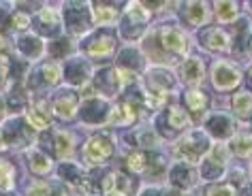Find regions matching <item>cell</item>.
<instances>
[{
	"mask_svg": "<svg viewBox=\"0 0 252 196\" xmlns=\"http://www.w3.org/2000/svg\"><path fill=\"white\" fill-rule=\"evenodd\" d=\"M30 168L39 175H47L49 170H52V158H49L45 151L36 149L30 154Z\"/></svg>",
	"mask_w": 252,
	"mask_h": 196,
	"instance_id": "cell-26",
	"label": "cell"
},
{
	"mask_svg": "<svg viewBox=\"0 0 252 196\" xmlns=\"http://www.w3.org/2000/svg\"><path fill=\"white\" fill-rule=\"evenodd\" d=\"M32 132L34 128L30 126L26 119L22 117H13V119H7L2 126H0V139H2V143L7 145H28V141L32 139Z\"/></svg>",
	"mask_w": 252,
	"mask_h": 196,
	"instance_id": "cell-1",
	"label": "cell"
},
{
	"mask_svg": "<svg viewBox=\"0 0 252 196\" xmlns=\"http://www.w3.org/2000/svg\"><path fill=\"white\" fill-rule=\"evenodd\" d=\"M141 196H162L158 190H152V188H148V190H143V194Z\"/></svg>",
	"mask_w": 252,
	"mask_h": 196,
	"instance_id": "cell-43",
	"label": "cell"
},
{
	"mask_svg": "<svg viewBox=\"0 0 252 196\" xmlns=\"http://www.w3.org/2000/svg\"><path fill=\"white\" fill-rule=\"evenodd\" d=\"M141 54L137 49H122L118 56V64L120 68H126L128 73H135L137 68H141Z\"/></svg>",
	"mask_w": 252,
	"mask_h": 196,
	"instance_id": "cell-24",
	"label": "cell"
},
{
	"mask_svg": "<svg viewBox=\"0 0 252 196\" xmlns=\"http://www.w3.org/2000/svg\"><path fill=\"white\" fill-rule=\"evenodd\" d=\"M30 124H32V128H47L49 124V117H52V105H45V103H36L32 107V111H30Z\"/></svg>",
	"mask_w": 252,
	"mask_h": 196,
	"instance_id": "cell-23",
	"label": "cell"
},
{
	"mask_svg": "<svg viewBox=\"0 0 252 196\" xmlns=\"http://www.w3.org/2000/svg\"><path fill=\"white\" fill-rule=\"evenodd\" d=\"M64 22L71 32H84L90 26V11L84 2H66L64 4Z\"/></svg>",
	"mask_w": 252,
	"mask_h": 196,
	"instance_id": "cell-5",
	"label": "cell"
},
{
	"mask_svg": "<svg viewBox=\"0 0 252 196\" xmlns=\"http://www.w3.org/2000/svg\"><path fill=\"white\" fill-rule=\"evenodd\" d=\"M250 84H252V77H250Z\"/></svg>",
	"mask_w": 252,
	"mask_h": 196,
	"instance_id": "cell-48",
	"label": "cell"
},
{
	"mask_svg": "<svg viewBox=\"0 0 252 196\" xmlns=\"http://www.w3.org/2000/svg\"><path fill=\"white\" fill-rule=\"evenodd\" d=\"M0 196H15V194H9V192H0Z\"/></svg>",
	"mask_w": 252,
	"mask_h": 196,
	"instance_id": "cell-46",
	"label": "cell"
},
{
	"mask_svg": "<svg viewBox=\"0 0 252 196\" xmlns=\"http://www.w3.org/2000/svg\"><path fill=\"white\" fill-rule=\"evenodd\" d=\"M169 179L178 190H188L194 183V170L186 162H178L169 173Z\"/></svg>",
	"mask_w": 252,
	"mask_h": 196,
	"instance_id": "cell-15",
	"label": "cell"
},
{
	"mask_svg": "<svg viewBox=\"0 0 252 196\" xmlns=\"http://www.w3.org/2000/svg\"><path fill=\"white\" fill-rule=\"evenodd\" d=\"M17 49H20L22 56L26 58H39L41 52H43V43L36 39V36H20L17 39Z\"/></svg>",
	"mask_w": 252,
	"mask_h": 196,
	"instance_id": "cell-21",
	"label": "cell"
},
{
	"mask_svg": "<svg viewBox=\"0 0 252 196\" xmlns=\"http://www.w3.org/2000/svg\"><path fill=\"white\" fill-rule=\"evenodd\" d=\"M94 15H96L98 24H113L118 20V9H116V4L94 2Z\"/></svg>",
	"mask_w": 252,
	"mask_h": 196,
	"instance_id": "cell-28",
	"label": "cell"
},
{
	"mask_svg": "<svg viewBox=\"0 0 252 196\" xmlns=\"http://www.w3.org/2000/svg\"><path fill=\"white\" fill-rule=\"evenodd\" d=\"M36 30H39L41 34H56L58 32V17H56V13L52 9H41V13L36 15Z\"/></svg>",
	"mask_w": 252,
	"mask_h": 196,
	"instance_id": "cell-19",
	"label": "cell"
},
{
	"mask_svg": "<svg viewBox=\"0 0 252 196\" xmlns=\"http://www.w3.org/2000/svg\"><path fill=\"white\" fill-rule=\"evenodd\" d=\"M94 85H96L100 92H105L107 96H113L120 85V75H116L113 68H103V71H98L96 77H94Z\"/></svg>",
	"mask_w": 252,
	"mask_h": 196,
	"instance_id": "cell-16",
	"label": "cell"
},
{
	"mask_svg": "<svg viewBox=\"0 0 252 196\" xmlns=\"http://www.w3.org/2000/svg\"><path fill=\"white\" fill-rule=\"evenodd\" d=\"M113 156V143L109 137L96 135L84 145V158L92 164H100Z\"/></svg>",
	"mask_w": 252,
	"mask_h": 196,
	"instance_id": "cell-4",
	"label": "cell"
},
{
	"mask_svg": "<svg viewBox=\"0 0 252 196\" xmlns=\"http://www.w3.org/2000/svg\"><path fill=\"white\" fill-rule=\"evenodd\" d=\"M54 151L58 158H71L73 154V139L66 135V132H58L54 141Z\"/></svg>",
	"mask_w": 252,
	"mask_h": 196,
	"instance_id": "cell-29",
	"label": "cell"
},
{
	"mask_svg": "<svg viewBox=\"0 0 252 196\" xmlns=\"http://www.w3.org/2000/svg\"><path fill=\"white\" fill-rule=\"evenodd\" d=\"M224 164H226V149L222 145H216V147L210 151V156L203 160V167H201L203 179L214 181V179H218V177H222Z\"/></svg>",
	"mask_w": 252,
	"mask_h": 196,
	"instance_id": "cell-6",
	"label": "cell"
},
{
	"mask_svg": "<svg viewBox=\"0 0 252 196\" xmlns=\"http://www.w3.org/2000/svg\"><path fill=\"white\" fill-rule=\"evenodd\" d=\"M7 107H11V109H17V107H24L26 105V94H24L22 90H13L9 94L7 103H4Z\"/></svg>",
	"mask_w": 252,
	"mask_h": 196,
	"instance_id": "cell-37",
	"label": "cell"
},
{
	"mask_svg": "<svg viewBox=\"0 0 252 196\" xmlns=\"http://www.w3.org/2000/svg\"><path fill=\"white\" fill-rule=\"evenodd\" d=\"M58 81V68L54 64H41L36 71L30 75L28 85L30 87H49Z\"/></svg>",
	"mask_w": 252,
	"mask_h": 196,
	"instance_id": "cell-13",
	"label": "cell"
},
{
	"mask_svg": "<svg viewBox=\"0 0 252 196\" xmlns=\"http://www.w3.org/2000/svg\"><path fill=\"white\" fill-rule=\"evenodd\" d=\"M109 105L105 103V100L100 98H88L84 107H81V119H84L86 124H100L105 122L107 117H109Z\"/></svg>",
	"mask_w": 252,
	"mask_h": 196,
	"instance_id": "cell-8",
	"label": "cell"
},
{
	"mask_svg": "<svg viewBox=\"0 0 252 196\" xmlns=\"http://www.w3.org/2000/svg\"><path fill=\"white\" fill-rule=\"evenodd\" d=\"M160 45L165 52H171V54H186L188 49L184 34L178 28H171V26L160 28Z\"/></svg>",
	"mask_w": 252,
	"mask_h": 196,
	"instance_id": "cell-10",
	"label": "cell"
},
{
	"mask_svg": "<svg viewBox=\"0 0 252 196\" xmlns=\"http://www.w3.org/2000/svg\"><path fill=\"white\" fill-rule=\"evenodd\" d=\"M88 75H90V66H88L86 58H73L68 60V64L64 66V77L68 84H84V81L88 79Z\"/></svg>",
	"mask_w": 252,
	"mask_h": 196,
	"instance_id": "cell-12",
	"label": "cell"
},
{
	"mask_svg": "<svg viewBox=\"0 0 252 196\" xmlns=\"http://www.w3.org/2000/svg\"><path fill=\"white\" fill-rule=\"evenodd\" d=\"M28 26V15L26 13H15V17H13V28H17V30H22V28H26Z\"/></svg>",
	"mask_w": 252,
	"mask_h": 196,
	"instance_id": "cell-40",
	"label": "cell"
},
{
	"mask_svg": "<svg viewBox=\"0 0 252 196\" xmlns=\"http://www.w3.org/2000/svg\"><path fill=\"white\" fill-rule=\"evenodd\" d=\"M207 196H235V194H233L231 186H216V188L210 190V194Z\"/></svg>",
	"mask_w": 252,
	"mask_h": 196,
	"instance_id": "cell-39",
	"label": "cell"
},
{
	"mask_svg": "<svg viewBox=\"0 0 252 196\" xmlns=\"http://www.w3.org/2000/svg\"><path fill=\"white\" fill-rule=\"evenodd\" d=\"M184 20L190 24V26H201V24L207 22V7H205L203 2H190V4H186Z\"/></svg>",
	"mask_w": 252,
	"mask_h": 196,
	"instance_id": "cell-22",
	"label": "cell"
},
{
	"mask_svg": "<svg viewBox=\"0 0 252 196\" xmlns=\"http://www.w3.org/2000/svg\"><path fill=\"white\" fill-rule=\"evenodd\" d=\"M207 149H210V141H207L205 132L194 130L186 139H182V143L178 145V156L188 162H194V160H199Z\"/></svg>",
	"mask_w": 252,
	"mask_h": 196,
	"instance_id": "cell-2",
	"label": "cell"
},
{
	"mask_svg": "<svg viewBox=\"0 0 252 196\" xmlns=\"http://www.w3.org/2000/svg\"><path fill=\"white\" fill-rule=\"evenodd\" d=\"M143 28H146V13H143L141 4H133L124 17L120 32H122L124 39H137L143 32Z\"/></svg>",
	"mask_w": 252,
	"mask_h": 196,
	"instance_id": "cell-7",
	"label": "cell"
},
{
	"mask_svg": "<svg viewBox=\"0 0 252 196\" xmlns=\"http://www.w3.org/2000/svg\"><path fill=\"white\" fill-rule=\"evenodd\" d=\"M13 183V167L7 160H0V188H9Z\"/></svg>",
	"mask_w": 252,
	"mask_h": 196,
	"instance_id": "cell-36",
	"label": "cell"
},
{
	"mask_svg": "<svg viewBox=\"0 0 252 196\" xmlns=\"http://www.w3.org/2000/svg\"><path fill=\"white\" fill-rule=\"evenodd\" d=\"M216 13L220 22H235L239 15V9L235 2H220L216 4Z\"/></svg>",
	"mask_w": 252,
	"mask_h": 196,
	"instance_id": "cell-32",
	"label": "cell"
},
{
	"mask_svg": "<svg viewBox=\"0 0 252 196\" xmlns=\"http://www.w3.org/2000/svg\"><path fill=\"white\" fill-rule=\"evenodd\" d=\"M137 141L143 143V145H146V147H154V145L158 143V139H156L154 130H141L139 135H137Z\"/></svg>",
	"mask_w": 252,
	"mask_h": 196,
	"instance_id": "cell-38",
	"label": "cell"
},
{
	"mask_svg": "<svg viewBox=\"0 0 252 196\" xmlns=\"http://www.w3.org/2000/svg\"><path fill=\"white\" fill-rule=\"evenodd\" d=\"M7 73H9V60L4 58V56H0V85L7 79Z\"/></svg>",
	"mask_w": 252,
	"mask_h": 196,
	"instance_id": "cell-41",
	"label": "cell"
},
{
	"mask_svg": "<svg viewBox=\"0 0 252 196\" xmlns=\"http://www.w3.org/2000/svg\"><path fill=\"white\" fill-rule=\"evenodd\" d=\"M4 109H7V105H4L2 100H0V119H2V115H4Z\"/></svg>",
	"mask_w": 252,
	"mask_h": 196,
	"instance_id": "cell-45",
	"label": "cell"
},
{
	"mask_svg": "<svg viewBox=\"0 0 252 196\" xmlns=\"http://www.w3.org/2000/svg\"><path fill=\"white\" fill-rule=\"evenodd\" d=\"M233 151L242 158L252 156V137L250 135H239L235 141H233Z\"/></svg>",
	"mask_w": 252,
	"mask_h": 196,
	"instance_id": "cell-33",
	"label": "cell"
},
{
	"mask_svg": "<svg viewBox=\"0 0 252 196\" xmlns=\"http://www.w3.org/2000/svg\"><path fill=\"white\" fill-rule=\"evenodd\" d=\"M184 100H186V105H188V109H190L192 113H201L207 107V96L203 92H199V90H190V92H186L184 94Z\"/></svg>",
	"mask_w": 252,
	"mask_h": 196,
	"instance_id": "cell-30",
	"label": "cell"
},
{
	"mask_svg": "<svg viewBox=\"0 0 252 196\" xmlns=\"http://www.w3.org/2000/svg\"><path fill=\"white\" fill-rule=\"evenodd\" d=\"M0 145H2V139H0Z\"/></svg>",
	"mask_w": 252,
	"mask_h": 196,
	"instance_id": "cell-47",
	"label": "cell"
},
{
	"mask_svg": "<svg viewBox=\"0 0 252 196\" xmlns=\"http://www.w3.org/2000/svg\"><path fill=\"white\" fill-rule=\"evenodd\" d=\"M4 24H7V9L0 7V28H2Z\"/></svg>",
	"mask_w": 252,
	"mask_h": 196,
	"instance_id": "cell-42",
	"label": "cell"
},
{
	"mask_svg": "<svg viewBox=\"0 0 252 196\" xmlns=\"http://www.w3.org/2000/svg\"><path fill=\"white\" fill-rule=\"evenodd\" d=\"M205 128L212 132L214 137L218 139H226L233 132V122L226 115H222V113H218V115H212L210 119H207Z\"/></svg>",
	"mask_w": 252,
	"mask_h": 196,
	"instance_id": "cell-17",
	"label": "cell"
},
{
	"mask_svg": "<svg viewBox=\"0 0 252 196\" xmlns=\"http://www.w3.org/2000/svg\"><path fill=\"white\" fill-rule=\"evenodd\" d=\"M233 107H235V113L239 117L250 119L252 117V94H248V92L235 94V98H233Z\"/></svg>",
	"mask_w": 252,
	"mask_h": 196,
	"instance_id": "cell-27",
	"label": "cell"
},
{
	"mask_svg": "<svg viewBox=\"0 0 252 196\" xmlns=\"http://www.w3.org/2000/svg\"><path fill=\"white\" fill-rule=\"evenodd\" d=\"M242 196H252V186H246L242 190Z\"/></svg>",
	"mask_w": 252,
	"mask_h": 196,
	"instance_id": "cell-44",
	"label": "cell"
},
{
	"mask_svg": "<svg viewBox=\"0 0 252 196\" xmlns=\"http://www.w3.org/2000/svg\"><path fill=\"white\" fill-rule=\"evenodd\" d=\"M75 109H77V96L71 90H62L58 96L54 98L52 111L58 115L60 119H71L75 115Z\"/></svg>",
	"mask_w": 252,
	"mask_h": 196,
	"instance_id": "cell-11",
	"label": "cell"
},
{
	"mask_svg": "<svg viewBox=\"0 0 252 196\" xmlns=\"http://www.w3.org/2000/svg\"><path fill=\"white\" fill-rule=\"evenodd\" d=\"M203 73H205V66L199 58H188V62L184 64V79L188 84H199L203 79Z\"/></svg>",
	"mask_w": 252,
	"mask_h": 196,
	"instance_id": "cell-25",
	"label": "cell"
},
{
	"mask_svg": "<svg viewBox=\"0 0 252 196\" xmlns=\"http://www.w3.org/2000/svg\"><path fill=\"white\" fill-rule=\"evenodd\" d=\"M239 79H242V75L229 62H220L214 68V85L218 90H231V87H235L239 84Z\"/></svg>",
	"mask_w": 252,
	"mask_h": 196,
	"instance_id": "cell-9",
	"label": "cell"
},
{
	"mask_svg": "<svg viewBox=\"0 0 252 196\" xmlns=\"http://www.w3.org/2000/svg\"><path fill=\"white\" fill-rule=\"evenodd\" d=\"M68 52H71V41L68 39H56L52 41V45H49V54H52V58H66Z\"/></svg>",
	"mask_w": 252,
	"mask_h": 196,
	"instance_id": "cell-34",
	"label": "cell"
},
{
	"mask_svg": "<svg viewBox=\"0 0 252 196\" xmlns=\"http://www.w3.org/2000/svg\"><path fill=\"white\" fill-rule=\"evenodd\" d=\"M150 85H152V90H150V92L167 94V92L173 87V77H171V73L165 71V68H156V71L150 73Z\"/></svg>",
	"mask_w": 252,
	"mask_h": 196,
	"instance_id": "cell-20",
	"label": "cell"
},
{
	"mask_svg": "<svg viewBox=\"0 0 252 196\" xmlns=\"http://www.w3.org/2000/svg\"><path fill=\"white\" fill-rule=\"evenodd\" d=\"M128 168L130 170H143V168H148V154H141V151H135V154H130L128 158Z\"/></svg>",
	"mask_w": 252,
	"mask_h": 196,
	"instance_id": "cell-35",
	"label": "cell"
},
{
	"mask_svg": "<svg viewBox=\"0 0 252 196\" xmlns=\"http://www.w3.org/2000/svg\"><path fill=\"white\" fill-rule=\"evenodd\" d=\"M162 122H169L171 126V132L175 130H184L188 124H190V119H188V113L182 109V107H169V109L162 113Z\"/></svg>",
	"mask_w": 252,
	"mask_h": 196,
	"instance_id": "cell-18",
	"label": "cell"
},
{
	"mask_svg": "<svg viewBox=\"0 0 252 196\" xmlns=\"http://www.w3.org/2000/svg\"><path fill=\"white\" fill-rule=\"evenodd\" d=\"M201 45L212 49V52H222V49L229 47V36L220 28H205L201 32Z\"/></svg>",
	"mask_w": 252,
	"mask_h": 196,
	"instance_id": "cell-14",
	"label": "cell"
},
{
	"mask_svg": "<svg viewBox=\"0 0 252 196\" xmlns=\"http://www.w3.org/2000/svg\"><path fill=\"white\" fill-rule=\"evenodd\" d=\"M58 173H60L62 179H64V181H71V183H81V179L86 177L84 173H81V168L77 167V164H73V162H64V164L60 167Z\"/></svg>",
	"mask_w": 252,
	"mask_h": 196,
	"instance_id": "cell-31",
	"label": "cell"
},
{
	"mask_svg": "<svg viewBox=\"0 0 252 196\" xmlns=\"http://www.w3.org/2000/svg\"><path fill=\"white\" fill-rule=\"evenodd\" d=\"M81 47H84V52L90 56V58L103 60L113 52V47H116V36L111 32H103V30H100V32L92 34L90 39H86Z\"/></svg>",
	"mask_w": 252,
	"mask_h": 196,
	"instance_id": "cell-3",
	"label": "cell"
}]
</instances>
